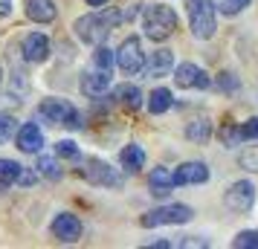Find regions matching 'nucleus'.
<instances>
[{
    "instance_id": "nucleus-19",
    "label": "nucleus",
    "mask_w": 258,
    "mask_h": 249,
    "mask_svg": "<svg viewBox=\"0 0 258 249\" xmlns=\"http://www.w3.org/2000/svg\"><path fill=\"white\" fill-rule=\"evenodd\" d=\"M113 99H119L125 107H131V110H137V107L142 105V93L137 84H119L116 90H113Z\"/></svg>"
},
{
    "instance_id": "nucleus-20",
    "label": "nucleus",
    "mask_w": 258,
    "mask_h": 249,
    "mask_svg": "<svg viewBox=\"0 0 258 249\" xmlns=\"http://www.w3.org/2000/svg\"><path fill=\"white\" fill-rule=\"evenodd\" d=\"M171 90H165V87H157V90H151V96H148V110H151L154 116H160V113H165L168 107H171Z\"/></svg>"
},
{
    "instance_id": "nucleus-27",
    "label": "nucleus",
    "mask_w": 258,
    "mask_h": 249,
    "mask_svg": "<svg viewBox=\"0 0 258 249\" xmlns=\"http://www.w3.org/2000/svg\"><path fill=\"white\" fill-rule=\"evenodd\" d=\"M235 133H238V139H241V142H246V139H258V116L249 119V122H244V125H238Z\"/></svg>"
},
{
    "instance_id": "nucleus-15",
    "label": "nucleus",
    "mask_w": 258,
    "mask_h": 249,
    "mask_svg": "<svg viewBox=\"0 0 258 249\" xmlns=\"http://www.w3.org/2000/svg\"><path fill=\"white\" fill-rule=\"evenodd\" d=\"M44 148V133L38 128L35 122H26L24 128L18 131V151H24V154H38Z\"/></svg>"
},
{
    "instance_id": "nucleus-32",
    "label": "nucleus",
    "mask_w": 258,
    "mask_h": 249,
    "mask_svg": "<svg viewBox=\"0 0 258 249\" xmlns=\"http://www.w3.org/2000/svg\"><path fill=\"white\" fill-rule=\"evenodd\" d=\"M246 6H249V0H223V3H221V12L235 15V12H241V9H246Z\"/></svg>"
},
{
    "instance_id": "nucleus-21",
    "label": "nucleus",
    "mask_w": 258,
    "mask_h": 249,
    "mask_svg": "<svg viewBox=\"0 0 258 249\" xmlns=\"http://www.w3.org/2000/svg\"><path fill=\"white\" fill-rule=\"evenodd\" d=\"M209 136H212V125H209V119H195V122H188V128H186V139H191V142H209Z\"/></svg>"
},
{
    "instance_id": "nucleus-24",
    "label": "nucleus",
    "mask_w": 258,
    "mask_h": 249,
    "mask_svg": "<svg viewBox=\"0 0 258 249\" xmlns=\"http://www.w3.org/2000/svg\"><path fill=\"white\" fill-rule=\"evenodd\" d=\"M15 133H18V122L12 113H0V142H9Z\"/></svg>"
},
{
    "instance_id": "nucleus-36",
    "label": "nucleus",
    "mask_w": 258,
    "mask_h": 249,
    "mask_svg": "<svg viewBox=\"0 0 258 249\" xmlns=\"http://www.w3.org/2000/svg\"><path fill=\"white\" fill-rule=\"evenodd\" d=\"M107 0H87V6H105Z\"/></svg>"
},
{
    "instance_id": "nucleus-29",
    "label": "nucleus",
    "mask_w": 258,
    "mask_h": 249,
    "mask_svg": "<svg viewBox=\"0 0 258 249\" xmlns=\"http://www.w3.org/2000/svg\"><path fill=\"white\" fill-rule=\"evenodd\" d=\"M238 162L246 168V171H258V148H249V151H241Z\"/></svg>"
},
{
    "instance_id": "nucleus-23",
    "label": "nucleus",
    "mask_w": 258,
    "mask_h": 249,
    "mask_svg": "<svg viewBox=\"0 0 258 249\" xmlns=\"http://www.w3.org/2000/svg\"><path fill=\"white\" fill-rule=\"evenodd\" d=\"M38 171H41L44 177H49V180H61V168H58V159H55V156L41 154L38 156Z\"/></svg>"
},
{
    "instance_id": "nucleus-17",
    "label": "nucleus",
    "mask_w": 258,
    "mask_h": 249,
    "mask_svg": "<svg viewBox=\"0 0 258 249\" xmlns=\"http://www.w3.org/2000/svg\"><path fill=\"white\" fill-rule=\"evenodd\" d=\"M148 189H151L154 197H168L171 189H174V174L168 171V168H154L151 174H148Z\"/></svg>"
},
{
    "instance_id": "nucleus-9",
    "label": "nucleus",
    "mask_w": 258,
    "mask_h": 249,
    "mask_svg": "<svg viewBox=\"0 0 258 249\" xmlns=\"http://www.w3.org/2000/svg\"><path fill=\"white\" fill-rule=\"evenodd\" d=\"M174 84H177V87H183V90H191V87H195V90H209L212 78L206 75L203 67L186 61V64H180V67L174 70Z\"/></svg>"
},
{
    "instance_id": "nucleus-26",
    "label": "nucleus",
    "mask_w": 258,
    "mask_h": 249,
    "mask_svg": "<svg viewBox=\"0 0 258 249\" xmlns=\"http://www.w3.org/2000/svg\"><path fill=\"white\" fill-rule=\"evenodd\" d=\"M232 246L235 249H258V232H238Z\"/></svg>"
},
{
    "instance_id": "nucleus-5",
    "label": "nucleus",
    "mask_w": 258,
    "mask_h": 249,
    "mask_svg": "<svg viewBox=\"0 0 258 249\" xmlns=\"http://www.w3.org/2000/svg\"><path fill=\"white\" fill-rule=\"evenodd\" d=\"M195 217L191 206L186 203H171V206H163V209H154V212L142 214L140 223L145 229H154V226H180V223H188Z\"/></svg>"
},
{
    "instance_id": "nucleus-14",
    "label": "nucleus",
    "mask_w": 258,
    "mask_h": 249,
    "mask_svg": "<svg viewBox=\"0 0 258 249\" xmlns=\"http://www.w3.org/2000/svg\"><path fill=\"white\" fill-rule=\"evenodd\" d=\"M49 49H52L49 38L41 35V32H32V35H26V41H24V58L32 61V64H41V61L49 58Z\"/></svg>"
},
{
    "instance_id": "nucleus-37",
    "label": "nucleus",
    "mask_w": 258,
    "mask_h": 249,
    "mask_svg": "<svg viewBox=\"0 0 258 249\" xmlns=\"http://www.w3.org/2000/svg\"><path fill=\"white\" fill-rule=\"evenodd\" d=\"M0 78H3V70H0Z\"/></svg>"
},
{
    "instance_id": "nucleus-31",
    "label": "nucleus",
    "mask_w": 258,
    "mask_h": 249,
    "mask_svg": "<svg viewBox=\"0 0 258 249\" xmlns=\"http://www.w3.org/2000/svg\"><path fill=\"white\" fill-rule=\"evenodd\" d=\"M35 180H38L35 171H29V168H21V171H18V177H15V186H21V189H24V186H35Z\"/></svg>"
},
{
    "instance_id": "nucleus-12",
    "label": "nucleus",
    "mask_w": 258,
    "mask_h": 249,
    "mask_svg": "<svg viewBox=\"0 0 258 249\" xmlns=\"http://www.w3.org/2000/svg\"><path fill=\"white\" fill-rule=\"evenodd\" d=\"M171 67H174V52H171V49H157V52H151L148 61L142 64V70H145L148 78H163V75L171 72Z\"/></svg>"
},
{
    "instance_id": "nucleus-18",
    "label": "nucleus",
    "mask_w": 258,
    "mask_h": 249,
    "mask_svg": "<svg viewBox=\"0 0 258 249\" xmlns=\"http://www.w3.org/2000/svg\"><path fill=\"white\" fill-rule=\"evenodd\" d=\"M119 159H122V168H125V171H140V168L145 165V151H142L140 145H125L122 154H119Z\"/></svg>"
},
{
    "instance_id": "nucleus-34",
    "label": "nucleus",
    "mask_w": 258,
    "mask_h": 249,
    "mask_svg": "<svg viewBox=\"0 0 258 249\" xmlns=\"http://www.w3.org/2000/svg\"><path fill=\"white\" fill-rule=\"evenodd\" d=\"M9 12H12V0H0V18H6Z\"/></svg>"
},
{
    "instance_id": "nucleus-13",
    "label": "nucleus",
    "mask_w": 258,
    "mask_h": 249,
    "mask_svg": "<svg viewBox=\"0 0 258 249\" xmlns=\"http://www.w3.org/2000/svg\"><path fill=\"white\" fill-rule=\"evenodd\" d=\"M79 87H82V93L87 96V99H99V96L105 93L107 87H110V72L107 70H90L82 75V81H79Z\"/></svg>"
},
{
    "instance_id": "nucleus-4",
    "label": "nucleus",
    "mask_w": 258,
    "mask_h": 249,
    "mask_svg": "<svg viewBox=\"0 0 258 249\" xmlns=\"http://www.w3.org/2000/svg\"><path fill=\"white\" fill-rule=\"evenodd\" d=\"M38 113L47 119V122H52V125H64V128H73V131L82 128L79 110L70 102H64V99H47V102H41L38 105Z\"/></svg>"
},
{
    "instance_id": "nucleus-10",
    "label": "nucleus",
    "mask_w": 258,
    "mask_h": 249,
    "mask_svg": "<svg viewBox=\"0 0 258 249\" xmlns=\"http://www.w3.org/2000/svg\"><path fill=\"white\" fill-rule=\"evenodd\" d=\"M82 220L70 212H61L55 220H52V235L58 237L61 243H76L79 237H82Z\"/></svg>"
},
{
    "instance_id": "nucleus-2",
    "label": "nucleus",
    "mask_w": 258,
    "mask_h": 249,
    "mask_svg": "<svg viewBox=\"0 0 258 249\" xmlns=\"http://www.w3.org/2000/svg\"><path fill=\"white\" fill-rule=\"evenodd\" d=\"M142 29L151 41H165L177 29V15L171 6L163 3H151L145 12H142Z\"/></svg>"
},
{
    "instance_id": "nucleus-33",
    "label": "nucleus",
    "mask_w": 258,
    "mask_h": 249,
    "mask_svg": "<svg viewBox=\"0 0 258 249\" xmlns=\"http://www.w3.org/2000/svg\"><path fill=\"white\" fill-rule=\"evenodd\" d=\"M180 246H186V249H191V246H209V240H203V237H195V235H188V237H183L180 240Z\"/></svg>"
},
{
    "instance_id": "nucleus-3",
    "label": "nucleus",
    "mask_w": 258,
    "mask_h": 249,
    "mask_svg": "<svg viewBox=\"0 0 258 249\" xmlns=\"http://www.w3.org/2000/svg\"><path fill=\"white\" fill-rule=\"evenodd\" d=\"M188 26L191 35L200 41H209L215 35V3L212 0H188Z\"/></svg>"
},
{
    "instance_id": "nucleus-6",
    "label": "nucleus",
    "mask_w": 258,
    "mask_h": 249,
    "mask_svg": "<svg viewBox=\"0 0 258 249\" xmlns=\"http://www.w3.org/2000/svg\"><path fill=\"white\" fill-rule=\"evenodd\" d=\"M223 203L229 212H238V214H246L252 206H255V186L249 180H238L229 186V191L223 194Z\"/></svg>"
},
{
    "instance_id": "nucleus-28",
    "label": "nucleus",
    "mask_w": 258,
    "mask_h": 249,
    "mask_svg": "<svg viewBox=\"0 0 258 249\" xmlns=\"http://www.w3.org/2000/svg\"><path fill=\"white\" fill-rule=\"evenodd\" d=\"M55 154L64 156V159H79V145L73 142V139H61V142H55Z\"/></svg>"
},
{
    "instance_id": "nucleus-1",
    "label": "nucleus",
    "mask_w": 258,
    "mask_h": 249,
    "mask_svg": "<svg viewBox=\"0 0 258 249\" xmlns=\"http://www.w3.org/2000/svg\"><path fill=\"white\" fill-rule=\"evenodd\" d=\"M119 21H122V12H116V9H105V12L82 15L73 29H76L79 41L90 44V47H99V44H105L107 41V35L113 32V26H116Z\"/></svg>"
},
{
    "instance_id": "nucleus-8",
    "label": "nucleus",
    "mask_w": 258,
    "mask_h": 249,
    "mask_svg": "<svg viewBox=\"0 0 258 249\" xmlns=\"http://www.w3.org/2000/svg\"><path fill=\"white\" fill-rule=\"evenodd\" d=\"M82 174L87 183H93V186H105V189H119L122 186V177L116 174V168H110L107 162L102 159H87L82 168Z\"/></svg>"
},
{
    "instance_id": "nucleus-30",
    "label": "nucleus",
    "mask_w": 258,
    "mask_h": 249,
    "mask_svg": "<svg viewBox=\"0 0 258 249\" xmlns=\"http://www.w3.org/2000/svg\"><path fill=\"white\" fill-rule=\"evenodd\" d=\"M218 87H221L223 93H235L238 90V78H235L232 72H221L218 75Z\"/></svg>"
},
{
    "instance_id": "nucleus-22",
    "label": "nucleus",
    "mask_w": 258,
    "mask_h": 249,
    "mask_svg": "<svg viewBox=\"0 0 258 249\" xmlns=\"http://www.w3.org/2000/svg\"><path fill=\"white\" fill-rule=\"evenodd\" d=\"M18 171H21V165H18L15 159H3V156H0V189L12 186L15 177H18Z\"/></svg>"
},
{
    "instance_id": "nucleus-11",
    "label": "nucleus",
    "mask_w": 258,
    "mask_h": 249,
    "mask_svg": "<svg viewBox=\"0 0 258 249\" xmlns=\"http://www.w3.org/2000/svg\"><path fill=\"white\" fill-rule=\"evenodd\" d=\"M209 180V168L206 162H183V165L174 171V186H200Z\"/></svg>"
},
{
    "instance_id": "nucleus-35",
    "label": "nucleus",
    "mask_w": 258,
    "mask_h": 249,
    "mask_svg": "<svg viewBox=\"0 0 258 249\" xmlns=\"http://www.w3.org/2000/svg\"><path fill=\"white\" fill-rule=\"evenodd\" d=\"M145 246H151V249H168V246H171V240H151V243H145Z\"/></svg>"
},
{
    "instance_id": "nucleus-7",
    "label": "nucleus",
    "mask_w": 258,
    "mask_h": 249,
    "mask_svg": "<svg viewBox=\"0 0 258 249\" xmlns=\"http://www.w3.org/2000/svg\"><path fill=\"white\" fill-rule=\"evenodd\" d=\"M116 64L122 72H128V75H134V72L142 70V64H145V52H142V44L137 35L125 38L122 44H119L116 49Z\"/></svg>"
},
{
    "instance_id": "nucleus-16",
    "label": "nucleus",
    "mask_w": 258,
    "mask_h": 249,
    "mask_svg": "<svg viewBox=\"0 0 258 249\" xmlns=\"http://www.w3.org/2000/svg\"><path fill=\"white\" fill-rule=\"evenodd\" d=\"M55 0H26V18L35 24H52L55 21Z\"/></svg>"
},
{
    "instance_id": "nucleus-25",
    "label": "nucleus",
    "mask_w": 258,
    "mask_h": 249,
    "mask_svg": "<svg viewBox=\"0 0 258 249\" xmlns=\"http://www.w3.org/2000/svg\"><path fill=\"white\" fill-rule=\"evenodd\" d=\"M93 61H96V67H99V70H107V72H110V67L116 64V55H113V52H110L107 47H102V44H99V49H96Z\"/></svg>"
}]
</instances>
